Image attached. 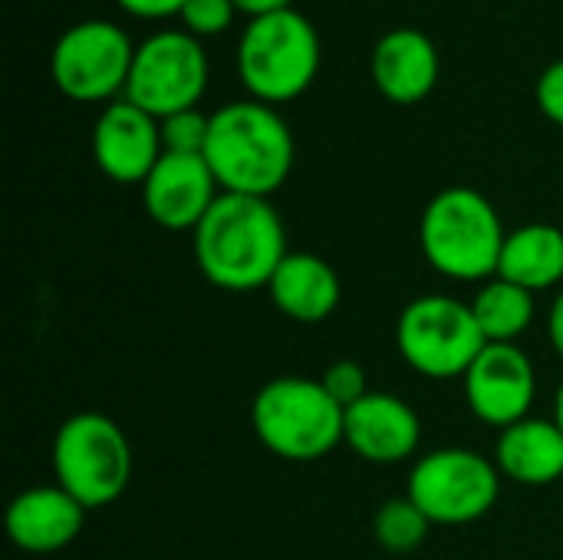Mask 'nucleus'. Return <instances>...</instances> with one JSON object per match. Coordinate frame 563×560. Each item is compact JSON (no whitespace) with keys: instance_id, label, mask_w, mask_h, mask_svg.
<instances>
[{"instance_id":"1","label":"nucleus","mask_w":563,"mask_h":560,"mask_svg":"<svg viewBox=\"0 0 563 560\" xmlns=\"http://www.w3.org/2000/svg\"><path fill=\"white\" fill-rule=\"evenodd\" d=\"M195 234V264L208 284L231 294L271 284L287 251V231L267 198L221 191Z\"/></svg>"},{"instance_id":"2","label":"nucleus","mask_w":563,"mask_h":560,"mask_svg":"<svg viewBox=\"0 0 563 560\" xmlns=\"http://www.w3.org/2000/svg\"><path fill=\"white\" fill-rule=\"evenodd\" d=\"M205 162L228 195L271 198L294 168V132L284 116L257 99L211 112Z\"/></svg>"},{"instance_id":"3","label":"nucleus","mask_w":563,"mask_h":560,"mask_svg":"<svg viewBox=\"0 0 563 560\" xmlns=\"http://www.w3.org/2000/svg\"><path fill=\"white\" fill-rule=\"evenodd\" d=\"M419 241L435 274L459 284H485L498 277L508 231L501 224L498 208L482 191L455 185L439 191L426 205L419 221Z\"/></svg>"},{"instance_id":"4","label":"nucleus","mask_w":563,"mask_h":560,"mask_svg":"<svg viewBox=\"0 0 563 560\" xmlns=\"http://www.w3.org/2000/svg\"><path fill=\"white\" fill-rule=\"evenodd\" d=\"M343 416L323 383L310 376H277L251 403L257 442L284 462L327 459L343 442Z\"/></svg>"},{"instance_id":"5","label":"nucleus","mask_w":563,"mask_h":560,"mask_svg":"<svg viewBox=\"0 0 563 560\" xmlns=\"http://www.w3.org/2000/svg\"><path fill=\"white\" fill-rule=\"evenodd\" d=\"M320 69V33L294 7L254 17L238 43V73L257 102L297 99Z\"/></svg>"},{"instance_id":"6","label":"nucleus","mask_w":563,"mask_h":560,"mask_svg":"<svg viewBox=\"0 0 563 560\" xmlns=\"http://www.w3.org/2000/svg\"><path fill=\"white\" fill-rule=\"evenodd\" d=\"M53 475L86 512L119 502L132 482V446L102 413H76L53 436Z\"/></svg>"},{"instance_id":"7","label":"nucleus","mask_w":563,"mask_h":560,"mask_svg":"<svg viewBox=\"0 0 563 560\" xmlns=\"http://www.w3.org/2000/svg\"><path fill=\"white\" fill-rule=\"evenodd\" d=\"M396 347L419 376L462 380L488 340L472 304L445 294H426L402 310L396 323Z\"/></svg>"},{"instance_id":"8","label":"nucleus","mask_w":563,"mask_h":560,"mask_svg":"<svg viewBox=\"0 0 563 560\" xmlns=\"http://www.w3.org/2000/svg\"><path fill=\"white\" fill-rule=\"evenodd\" d=\"M406 495L432 525H472L498 505L501 472L472 449H435L412 465Z\"/></svg>"},{"instance_id":"9","label":"nucleus","mask_w":563,"mask_h":560,"mask_svg":"<svg viewBox=\"0 0 563 560\" xmlns=\"http://www.w3.org/2000/svg\"><path fill=\"white\" fill-rule=\"evenodd\" d=\"M208 86V53L185 30H158L135 46L125 99L155 119L195 109Z\"/></svg>"},{"instance_id":"10","label":"nucleus","mask_w":563,"mask_h":560,"mask_svg":"<svg viewBox=\"0 0 563 560\" xmlns=\"http://www.w3.org/2000/svg\"><path fill=\"white\" fill-rule=\"evenodd\" d=\"M135 46L112 20H79L56 43L49 56L53 83L76 102H106L125 92Z\"/></svg>"},{"instance_id":"11","label":"nucleus","mask_w":563,"mask_h":560,"mask_svg":"<svg viewBox=\"0 0 563 560\" xmlns=\"http://www.w3.org/2000/svg\"><path fill=\"white\" fill-rule=\"evenodd\" d=\"M465 403L485 426L498 432L528 419L538 396V373L518 343H488L462 376Z\"/></svg>"},{"instance_id":"12","label":"nucleus","mask_w":563,"mask_h":560,"mask_svg":"<svg viewBox=\"0 0 563 560\" xmlns=\"http://www.w3.org/2000/svg\"><path fill=\"white\" fill-rule=\"evenodd\" d=\"M165 155L162 125L129 99L109 102L92 125V158L119 185H142Z\"/></svg>"},{"instance_id":"13","label":"nucleus","mask_w":563,"mask_h":560,"mask_svg":"<svg viewBox=\"0 0 563 560\" xmlns=\"http://www.w3.org/2000/svg\"><path fill=\"white\" fill-rule=\"evenodd\" d=\"M218 195L221 185L211 175L205 155L165 152L152 175L142 182L145 215L165 231H195L218 201Z\"/></svg>"},{"instance_id":"14","label":"nucleus","mask_w":563,"mask_h":560,"mask_svg":"<svg viewBox=\"0 0 563 560\" xmlns=\"http://www.w3.org/2000/svg\"><path fill=\"white\" fill-rule=\"evenodd\" d=\"M343 442L373 465H396L419 452L422 422L419 413L393 396V393H369L343 416Z\"/></svg>"},{"instance_id":"15","label":"nucleus","mask_w":563,"mask_h":560,"mask_svg":"<svg viewBox=\"0 0 563 560\" xmlns=\"http://www.w3.org/2000/svg\"><path fill=\"white\" fill-rule=\"evenodd\" d=\"M86 525V508L59 485L20 492L3 515L7 538L26 554H56L69 548Z\"/></svg>"},{"instance_id":"16","label":"nucleus","mask_w":563,"mask_h":560,"mask_svg":"<svg viewBox=\"0 0 563 560\" xmlns=\"http://www.w3.org/2000/svg\"><path fill=\"white\" fill-rule=\"evenodd\" d=\"M369 73L379 92L396 106L422 102L439 83V50L429 33L396 26L373 46Z\"/></svg>"},{"instance_id":"17","label":"nucleus","mask_w":563,"mask_h":560,"mask_svg":"<svg viewBox=\"0 0 563 560\" xmlns=\"http://www.w3.org/2000/svg\"><path fill=\"white\" fill-rule=\"evenodd\" d=\"M267 294L287 320L323 323L327 317L336 314L343 284L333 264H327L323 257L310 251H290L274 271Z\"/></svg>"},{"instance_id":"18","label":"nucleus","mask_w":563,"mask_h":560,"mask_svg":"<svg viewBox=\"0 0 563 560\" xmlns=\"http://www.w3.org/2000/svg\"><path fill=\"white\" fill-rule=\"evenodd\" d=\"M495 465L505 479L528 488H544L563 479V429L554 419H521L501 429Z\"/></svg>"},{"instance_id":"19","label":"nucleus","mask_w":563,"mask_h":560,"mask_svg":"<svg viewBox=\"0 0 563 560\" xmlns=\"http://www.w3.org/2000/svg\"><path fill=\"white\" fill-rule=\"evenodd\" d=\"M498 277L541 294L563 284V231L554 224H525L508 231Z\"/></svg>"},{"instance_id":"20","label":"nucleus","mask_w":563,"mask_h":560,"mask_svg":"<svg viewBox=\"0 0 563 560\" xmlns=\"http://www.w3.org/2000/svg\"><path fill=\"white\" fill-rule=\"evenodd\" d=\"M472 314L488 343H518L534 320V294L505 277H492L472 297Z\"/></svg>"},{"instance_id":"21","label":"nucleus","mask_w":563,"mask_h":560,"mask_svg":"<svg viewBox=\"0 0 563 560\" xmlns=\"http://www.w3.org/2000/svg\"><path fill=\"white\" fill-rule=\"evenodd\" d=\"M432 521L412 505V498H389L373 518V535L383 551L389 554H412L426 545Z\"/></svg>"},{"instance_id":"22","label":"nucleus","mask_w":563,"mask_h":560,"mask_svg":"<svg viewBox=\"0 0 563 560\" xmlns=\"http://www.w3.org/2000/svg\"><path fill=\"white\" fill-rule=\"evenodd\" d=\"M158 125H162V145H165V152L205 155L208 132H211V116H205L198 106L195 109H181L175 116H165V119H158Z\"/></svg>"},{"instance_id":"23","label":"nucleus","mask_w":563,"mask_h":560,"mask_svg":"<svg viewBox=\"0 0 563 560\" xmlns=\"http://www.w3.org/2000/svg\"><path fill=\"white\" fill-rule=\"evenodd\" d=\"M323 389L330 393V399L346 413L350 406H356L363 396H369V380H366V370L356 363V360H336L327 366V373L320 376Z\"/></svg>"},{"instance_id":"24","label":"nucleus","mask_w":563,"mask_h":560,"mask_svg":"<svg viewBox=\"0 0 563 560\" xmlns=\"http://www.w3.org/2000/svg\"><path fill=\"white\" fill-rule=\"evenodd\" d=\"M238 7L234 0H185L181 20L191 36H214L231 26Z\"/></svg>"},{"instance_id":"25","label":"nucleus","mask_w":563,"mask_h":560,"mask_svg":"<svg viewBox=\"0 0 563 560\" xmlns=\"http://www.w3.org/2000/svg\"><path fill=\"white\" fill-rule=\"evenodd\" d=\"M538 106L551 122L563 125V59H554L551 66H544V73L538 79Z\"/></svg>"},{"instance_id":"26","label":"nucleus","mask_w":563,"mask_h":560,"mask_svg":"<svg viewBox=\"0 0 563 560\" xmlns=\"http://www.w3.org/2000/svg\"><path fill=\"white\" fill-rule=\"evenodd\" d=\"M122 10L142 17V20H155V17H168V13H181L185 0H115Z\"/></svg>"},{"instance_id":"27","label":"nucleus","mask_w":563,"mask_h":560,"mask_svg":"<svg viewBox=\"0 0 563 560\" xmlns=\"http://www.w3.org/2000/svg\"><path fill=\"white\" fill-rule=\"evenodd\" d=\"M548 337H551V343H554L558 356L563 360V287H561V294L554 297L551 314H548Z\"/></svg>"},{"instance_id":"28","label":"nucleus","mask_w":563,"mask_h":560,"mask_svg":"<svg viewBox=\"0 0 563 560\" xmlns=\"http://www.w3.org/2000/svg\"><path fill=\"white\" fill-rule=\"evenodd\" d=\"M234 7H238L241 13H251V20H254V17H267V13L287 10L290 0H234Z\"/></svg>"},{"instance_id":"29","label":"nucleus","mask_w":563,"mask_h":560,"mask_svg":"<svg viewBox=\"0 0 563 560\" xmlns=\"http://www.w3.org/2000/svg\"><path fill=\"white\" fill-rule=\"evenodd\" d=\"M554 422L563 429V383L561 389H558V399H554Z\"/></svg>"}]
</instances>
